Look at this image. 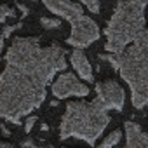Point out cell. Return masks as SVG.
<instances>
[{
    "label": "cell",
    "mask_w": 148,
    "mask_h": 148,
    "mask_svg": "<svg viewBox=\"0 0 148 148\" xmlns=\"http://www.w3.org/2000/svg\"><path fill=\"white\" fill-rule=\"evenodd\" d=\"M7 64L0 75V117L21 124L45 99V87L66 68L64 49L58 44L40 45L38 37H16L7 51Z\"/></svg>",
    "instance_id": "6da1fadb"
},
{
    "label": "cell",
    "mask_w": 148,
    "mask_h": 148,
    "mask_svg": "<svg viewBox=\"0 0 148 148\" xmlns=\"http://www.w3.org/2000/svg\"><path fill=\"white\" fill-rule=\"evenodd\" d=\"M99 59L108 61L113 70L120 71L122 79L129 84L132 91V105L138 110H143L148 101V32L145 30L120 52L99 54Z\"/></svg>",
    "instance_id": "7a4b0ae2"
},
{
    "label": "cell",
    "mask_w": 148,
    "mask_h": 148,
    "mask_svg": "<svg viewBox=\"0 0 148 148\" xmlns=\"http://www.w3.org/2000/svg\"><path fill=\"white\" fill-rule=\"evenodd\" d=\"M106 110L108 108L98 98L91 103H68L61 119L59 138L63 141L68 138H77L87 145H96L98 138L110 124Z\"/></svg>",
    "instance_id": "3957f363"
},
{
    "label": "cell",
    "mask_w": 148,
    "mask_h": 148,
    "mask_svg": "<svg viewBox=\"0 0 148 148\" xmlns=\"http://www.w3.org/2000/svg\"><path fill=\"white\" fill-rule=\"evenodd\" d=\"M145 7H146V0H120L117 4L113 16L110 18L105 28L106 51L120 52L146 30Z\"/></svg>",
    "instance_id": "277c9868"
},
{
    "label": "cell",
    "mask_w": 148,
    "mask_h": 148,
    "mask_svg": "<svg viewBox=\"0 0 148 148\" xmlns=\"http://www.w3.org/2000/svg\"><path fill=\"white\" fill-rule=\"evenodd\" d=\"M70 23H71V33L68 37V44L71 47L82 49V47H87L99 38V28L91 18L82 14Z\"/></svg>",
    "instance_id": "5b68a950"
},
{
    "label": "cell",
    "mask_w": 148,
    "mask_h": 148,
    "mask_svg": "<svg viewBox=\"0 0 148 148\" xmlns=\"http://www.w3.org/2000/svg\"><path fill=\"white\" fill-rule=\"evenodd\" d=\"M91 91L87 86H84L82 82H79V79L73 73H61L58 77V80L52 84V94L58 99H64L68 96H79L84 98L87 96Z\"/></svg>",
    "instance_id": "8992f818"
},
{
    "label": "cell",
    "mask_w": 148,
    "mask_h": 148,
    "mask_svg": "<svg viewBox=\"0 0 148 148\" xmlns=\"http://www.w3.org/2000/svg\"><path fill=\"white\" fill-rule=\"evenodd\" d=\"M96 94H98V99L106 108H113V110L122 112L124 103H125V94H124V89L115 80L96 84Z\"/></svg>",
    "instance_id": "52a82bcc"
},
{
    "label": "cell",
    "mask_w": 148,
    "mask_h": 148,
    "mask_svg": "<svg viewBox=\"0 0 148 148\" xmlns=\"http://www.w3.org/2000/svg\"><path fill=\"white\" fill-rule=\"evenodd\" d=\"M42 2L51 12H54V14L68 19V21H73V19H77L79 16L84 14L82 7L79 4L68 2V0H42Z\"/></svg>",
    "instance_id": "ba28073f"
},
{
    "label": "cell",
    "mask_w": 148,
    "mask_h": 148,
    "mask_svg": "<svg viewBox=\"0 0 148 148\" xmlns=\"http://www.w3.org/2000/svg\"><path fill=\"white\" fill-rule=\"evenodd\" d=\"M125 146L127 148H146L148 146V136L143 132L139 124L136 122H125Z\"/></svg>",
    "instance_id": "9c48e42d"
},
{
    "label": "cell",
    "mask_w": 148,
    "mask_h": 148,
    "mask_svg": "<svg viewBox=\"0 0 148 148\" xmlns=\"http://www.w3.org/2000/svg\"><path fill=\"white\" fill-rule=\"evenodd\" d=\"M71 64H73V68H75L77 71H79V75L82 77V79H86L87 82H92V70H91V64H89V59L86 58V54H84V51H80V49H75L71 52Z\"/></svg>",
    "instance_id": "30bf717a"
},
{
    "label": "cell",
    "mask_w": 148,
    "mask_h": 148,
    "mask_svg": "<svg viewBox=\"0 0 148 148\" xmlns=\"http://www.w3.org/2000/svg\"><path fill=\"white\" fill-rule=\"evenodd\" d=\"M120 131H113L112 134H108L106 136V139L101 143V148H110V146H113V145H117L119 141H120Z\"/></svg>",
    "instance_id": "8fae6325"
},
{
    "label": "cell",
    "mask_w": 148,
    "mask_h": 148,
    "mask_svg": "<svg viewBox=\"0 0 148 148\" xmlns=\"http://www.w3.org/2000/svg\"><path fill=\"white\" fill-rule=\"evenodd\" d=\"M7 18H14V9H11L9 5H0V25Z\"/></svg>",
    "instance_id": "7c38bea8"
},
{
    "label": "cell",
    "mask_w": 148,
    "mask_h": 148,
    "mask_svg": "<svg viewBox=\"0 0 148 148\" xmlns=\"http://www.w3.org/2000/svg\"><path fill=\"white\" fill-rule=\"evenodd\" d=\"M79 2H82L91 12H94V14H99V2L98 0H79Z\"/></svg>",
    "instance_id": "4fadbf2b"
},
{
    "label": "cell",
    "mask_w": 148,
    "mask_h": 148,
    "mask_svg": "<svg viewBox=\"0 0 148 148\" xmlns=\"http://www.w3.org/2000/svg\"><path fill=\"white\" fill-rule=\"evenodd\" d=\"M40 23L44 28H59L61 26L59 19H49V18H40Z\"/></svg>",
    "instance_id": "5bb4252c"
},
{
    "label": "cell",
    "mask_w": 148,
    "mask_h": 148,
    "mask_svg": "<svg viewBox=\"0 0 148 148\" xmlns=\"http://www.w3.org/2000/svg\"><path fill=\"white\" fill-rule=\"evenodd\" d=\"M21 26H23V23L12 25V26H5V28H4V33H2V37H4V38H5V37H11V35H12V33H14L16 30H19Z\"/></svg>",
    "instance_id": "9a60e30c"
},
{
    "label": "cell",
    "mask_w": 148,
    "mask_h": 148,
    "mask_svg": "<svg viewBox=\"0 0 148 148\" xmlns=\"http://www.w3.org/2000/svg\"><path fill=\"white\" fill-rule=\"evenodd\" d=\"M35 122H37V117H28V119H26V125H25V131H26V132H30V131H32V127L35 125Z\"/></svg>",
    "instance_id": "2e32d148"
},
{
    "label": "cell",
    "mask_w": 148,
    "mask_h": 148,
    "mask_svg": "<svg viewBox=\"0 0 148 148\" xmlns=\"http://www.w3.org/2000/svg\"><path fill=\"white\" fill-rule=\"evenodd\" d=\"M21 146H37V143L33 139H25V141H21Z\"/></svg>",
    "instance_id": "e0dca14e"
},
{
    "label": "cell",
    "mask_w": 148,
    "mask_h": 148,
    "mask_svg": "<svg viewBox=\"0 0 148 148\" xmlns=\"http://www.w3.org/2000/svg\"><path fill=\"white\" fill-rule=\"evenodd\" d=\"M18 9H21V14H23V18L28 14V7H25V5H19V4H18Z\"/></svg>",
    "instance_id": "ac0fdd59"
},
{
    "label": "cell",
    "mask_w": 148,
    "mask_h": 148,
    "mask_svg": "<svg viewBox=\"0 0 148 148\" xmlns=\"http://www.w3.org/2000/svg\"><path fill=\"white\" fill-rule=\"evenodd\" d=\"M2 49H4V37L0 35V58H2Z\"/></svg>",
    "instance_id": "d6986e66"
},
{
    "label": "cell",
    "mask_w": 148,
    "mask_h": 148,
    "mask_svg": "<svg viewBox=\"0 0 148 148\" xmlns=\"http://www.w3.org/2000/svg\"><path fill=\"white\" fill-rule=\"evenodd\" d=\"M0 148H11V145H9V143H2V141H0Z\"/></svg>",
    "instance_id": "ffe728a7"
},
{
    "label": "cell",
    "mask_w": 148,
    "mask_h": 148,
    "mask_svg": "<svg viewBox=\"0 0 148 148\" xmlns=\"http://www.w3.org/2000/svg\"><path fill=\"white\" fill-rule=\"evenodd\" d=\"M2 132H4V134H5V136H9V131H7V129H5V125H2Z\"/></svg>",
    "instance_id": "44dd1931"
}]
</instances>
